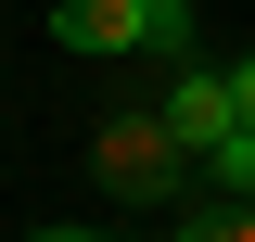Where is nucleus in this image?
I'll list each match as a JSON object with an SVG mask.
<instances>
[{"mask_svg":"<svg viewBox=\"0 0 255 242\" xmlns=\"http://www.w3.org/2000/svg\"><path fill=\"white\" fill-rule=\"evenodd\" d=\"M90 166H102V191H166L179 140H166V115H115V127H90Z\"/></svg>","mask_w":255,"mask_h":242,"instance_id":"f257e3e1","label":"nucleus"},{"mask_svg":"<svg viewBox=\"0 0 255 242\" xmlns=\"http://www.w3.org/2000/svg\"><path fill=\"white\" fill-rule=\"evenodd\" d=\"M51 38L64 51H153V13H140V0H64Z\"/></svg>","mask_w":255,"mask_h":242,"instance_id":"7ed1b4c3","label":"nucleus"},{"mask_svg":"<svg viewBox=\"0 0 255 242\" xmlns=\"http://www.w3.org/2000/svg\"><path fill=\"white\" fill-rule=\"evenodd\" d=\"M230 115H243V127H255V51H243V64H230Z\"/></svg>","mask_w":255,"mask_h":242,"instance_id":"423d86ee","label":"nucleus"},{"mask_svg":"<svg viewBox=\"0 0 255 242\" xmlns=\"http://www.w3.org/2000/svg\"><path fill=\"white\" fill-rule=\"evenodd\" d=\"M26 242H102V230H26Z\"/></svg>","mask_w":255,"mask_h":242,"instance_id":"0eeeda50","label":"nucleus"},{"mask_svg":"<svg viewBox=\"0 0 255 242\" xmlns=\"http://www.w3.org/2000/svg\"><path fill=\"white\" fill-rule=\"evenodd\" d=\"M0 51H13V38H0Z\"/></svg>","mask_w":255,"mask_h":242,"instance_id":"1a4fd4ad","label":"nucleus"},{"mask_svg":"<svg viewBox=\"0 0 255 242\" xmlns=\"http://www.w3.org/2000/svg\"><path fill=\"white\" fill-rule=\"evenodd\" d=\"M179 242H255V204H217V217H191Z\"/></svg>","mask_w":255,"mask_h":242,"instance_id":"39448f33","label":"nucleus"},{"mask_svg":"<svg viewBox=\"0 0 255 242\" xmlns=\"http://www.w3.org/2000/svg\"><path fill=\"white\" fill-rule=\"evenodd\" d=\"M204 166H217L230 204H255V127H230V140H204Z\"/></svg>","mask_w":255,"mask_h":242,"instance_id":"20e7f679","label":"nucleus"},{"mask_svg":"<svg viewBox=\"0 0 255 242\" xmlns=\"http://www.w3.org/2000/svg\"><path fill=\"white\" fill-rule=\"evenodd\" d=\"M140 13H166V0H140Z\"/></svg>","mask_w":255,"mask_h":242,"instance_id":"6e6552de","label":"nucleus"},{"mask_svg":"<svg viewBox=\"0 0 255 242\" xmlns=\"http://www.w3.org/2000/svg\"><path fill=\"white\" fill-rule=\"evenodd\" d=\"M153 115H166V140H179L191 166H204V140H230V127H243V115H230V77H217V64H166V102H153Z\"/></svg>","mask_w":255,"mask_h":242,"instance_id":"f03ea898","label":"nucleus"}]
</instances>
